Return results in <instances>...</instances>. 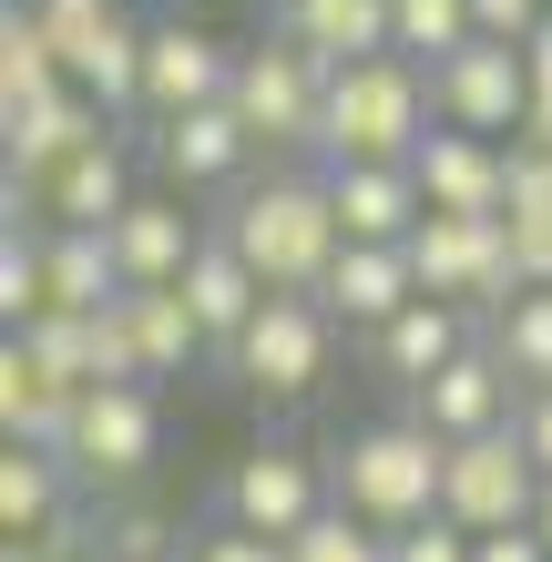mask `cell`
I'll return each mask as SVG.
<instances>
[{"label":"cell","instance_id":"1","mask_svg":"<svg viewBox=\"0 0 552 562\" xmlns=\"http://www.w3.org/2000/svg\"><path fill=\"white\" fill-rule=\"evenodd\" d=\"M440 134L430 103V61L409 52H369L328 72V113H317V164H409Z\"/></svg>","mask_w":552,"mask_h":562},{"label":"cell","instance_id":"2","mask_svg":"<svg viewBox=\"0 0 552 562\" xmlns=\"http://www.w3.org/2000/svg\"><path fill=\"white\" fill-rule=\"evenodd\" d=\"M225 236L246 246V267L267 286L317 296L328 267H338V246H348V225H338L328 175H267V184H246L236 205H225Z\"/></svg>","mask_w":552,"mask_h":562},{"label":"cell","instance_id":"3","mask_svg":"<svg viewBox=\"0 0 552 562\" xmlns=\"http://www.w3.org/2000/svg\"><path fill=\"white\" fill-rule=\"evenodd\" d=\"M440 481H450V440L430 419H379V429H348L338 460H328V491L379 532H409V521L440 512Z\"/></svg>","mask_w":552,"mask_h":562},{"label":"cell","instance_id":"4","mask_svg":"<svg viewBox=\"0 0 552 562\" xmlns=\"http://www.w3.org/2000/svg\"><path fill=\"white\" fill-rule=\"evenodd\" d=\"M236 123L256 134V154H317V113H328V61H317L307 42H286V31H267V42L236 52Z\"/></svg>","mask_w":552,"mask_h":562},{"label":"cell","instance_id":"5","mask_svg":"<svg viewBox=\"0 0 552 562\" xmlns=\"http://www.w3.org/2000/svg\"><path fill=\"white\" fill-rule=\"evenodd\" d=\"M328 358H338V317H328V296H267L256 307V327L236 348H225V369H236V389H256V400H307L317 379H328Z\"/></svg>","mask_w":552,"mask_h":562},{"label":"cell","instance_id":"6","mask_svg":"<svg viewBox=\"0 0 552 562\" xmlns=\"http://www.w3.org/2000/svg\"><path fill=\"white\" fill-rule=\"evenodd\" d=\"M103 134H113V113L92 103L82 82H52V92H31V103H0V205H11V225H21L31 184H42L52 164H72Z\"/></svg>","mask_w":552,"mask_h":562},{"label":"cell","instance_id":"7","mask_svg":"<svg viewBox=\"0 0 552 562\" xmlns=\"http://www.w3.org/2000/svg\"><path fill=\"white\" fill-rule=\"evenodd\" d=\"M154 440H165V419H154V379H92L72 429H61V460H72L82 491H123L144 481Z\"/></svg>","mask_w":552,"mask_h":562},{"label":"cell","instance_id":"8","mask_svg":"<svg viewBox=\"0 0 552 562\" xmlns=\"http://www.w3.org/2000/svg\"><path fill=\"white\" fill-rule=\"evenodd\" d=\"M542 460L522 450V429H481V440H450V481H440V512L461 532H522L542 512Z\"/></svg>","mask_w":552,"mask_h":562},{"label":"cell","instance_id":"9","mask_svg":"<svg viewBox=\"0 0 552 562\" xmlns=\"http://www.w3.org/2000/svg\"><path fill=\"white\" fill-rule=\"evenodd\" d=\"M409 267H419V296H450V307H471L481 327L522 296L511 286V256H502V215H419Z\"/></svg>","mask_w":552,"mask_h":562},{"label":"cell","instance_id":"10","mask_svg":"<svg viewBox=\"0 0 552 562\" xmlns=\"http://www.w3.org/2000/svg\"><path fill=\"white\" fill-rule=\"evenodd\" d=\"M430 103H440V123H461V134H522V113H532V61H522V42H461L450 61H430Z\"/></svg>","mask_w":552,"mask_h":562},{"label":"cell","instance_id":"11","mask_svg":"<svg viewBox=\"0 0 552 562\" xmlns=\"http://www.w3.org/2000/svg\"><path fill=\"white\" fill-rule=\"evenodd\" d=\"M328 502H338V491H328V471H317L307 450L267 440V450H246L236 471H225V491H215V521H246V532L286 542V532H307V521L328 512Z\"/></svg>","mask_w":552,"mask_h":562},{"label":"cell","instance_id":"12","mask_svg":"<svg viewBox=\"0 0 552 562\" xmlns=\"http://www.w3.org/2000/svg\"><path fill=\"white\" fill-rule=\"evenodd\" d=\"M511 409H522V379L502 369V348H492V338H471L440 379H419V389H409V419H430L440 440H481V429H511Z\"/></svg>","mask_w":552,"mask_h":562},{"label":"cell","instance_id":"13","mask_svg":"<svg viewBox=\"0 0 552 562\" xmlns=\"http://www.w3.org/2000/svg\"><path fill=\"white\" fill-rule=\"evenodd\" d=\"M236 92V52L215 42V31H194V21H154V42H144V103L134 113H194V103H225Z\"/></svg>","mask_w":552,"mask_h":562},{"label":"cell","instance_id":"14","mask_svg":"<svg viewBox=\"0 0 552 562\" xmlns=\"http://www.w3.org/2000/svg\"><path fill=\"white\" fill-rule=\"evenodd\" d=\"M409 175H419V194H430V215H502L511 144H502V134H461V123H440V134L409 154Z\"/></svg>","mask_w":552,"mask_h":562},{"label":"cell","instance_id":"15","mask_svg":"<svg viewBox=\"0 0 552 562\" xmlns=\"http://www.w3.org/2000/svg\"><path fill=\"white\" fill-rule=\"evenodd\" d=\"M174 286H184V307H194V327H205V348H215V358H225V348H236V338H246V327H256V307H267V296H277L267 277H256V267H246V246H236V236H225V225H215V236H205V246H194V267H184Z\"/></svg>","mask_w":552,"mask_h":562},{"label":"cell","instance_id":"16","mask_svg":"<svg viewBox=\"0 0 552 562\" xmlns=\"http://www.w3.org/2000/svg\"><path fill=\"white\" fill-rule=\"evenodd\" d=\"M154 164H165V184L194 194V184H236L256 164V134L236 123V103H194V113H165L154 123Z\"/></svg>","mask_w":552,"mask_h":562},{"label":"cell","instance_id":"17","mask_svg":"<svg viewBox=\"0 0 552 562\" xmlns=\"http://www.w3.org/2000/svg\"><path fill=\"white\" fill-rule=\"evenodd\" d=\"M338 194V225H348V246H409L419 236V215H430V194H419L409 164H317Z\"/></svg>","mask_w":552,"mask_h":562},{"label":"cell","instance_id":"18","mask_svg":"<svg viewBox=\"0 0 552 562\" xmlns=\"http://www.w3.org/2000/svg\"><path fill=\"white\" fill-rule=\"evenodd\" d=\"M471 338H481V317H471V307H450V296H409V307L369 338V358H379V379L409 400V389H419V379H440Z\"/></svg>","mask_w":552,"mask_h":562},{"label":"cell","instance_id":"19","mask_svg":"<svg viewBox=\"0 0 552 562\" xmlns=\"http://www.w3.org/2000/svg\"><path fill=\"white\" fill-rule=\"evenodd\" d=\"M134 194H144L134 184V154L103 134V144H82L72 164H52V175L31 184V215H42V225H113Z\"/></svg>","mask_w":552,"mask_h":562},{"label":"cell","instance_id":"20","mask_svg":"<svg viewBox=\"0 0 552 562\" xmlns=\"http://www.w3.org/2000/svg\"><path fill=\"white\" fill-rule=\"evenodd\" d=\"M328 317L338 327H359V338H379L388 317L419 296V267H409V246H338V267H328Z\"/></svg>","mask_w":552,"mask_h":562},{"label":"cell","instance_id":"21","mask_svg":"<svg viewBox=\"0 0 552 562\" xmlns=\"http://www.w3.org/2000/svg\"><path fill=\"white\" fill-rule=\"evenodd\" d=\"M113 327H123V348H134V379H184L194 358H205V327H194L184 286H123Z\"/></svg>","mask_w":552,"mask_h":562},{"label":"cell","instance_id":"22","mask_svg":"<svg viewBox=\"0 0 552 562\" xmlns=\"http://www.w3.org/2000/svg\"><path fill=\"white\" fill-rule=\"evenodd\" d=\"M103 236L123 256V286H174L194 267V246H205V236H194V215H184V194H134Z\"/></svg>","mask_w":552,"mask_h":562},{"label":"cell","instance_id":"23","mask_svg":"<svg viewBox=\"0 0 552 562\" xmlns=\"http://www.w3.org/2000/svg\"><path fill=\"white\" fill-rule=\"evenodd\" d=\"M72 409H82V389L52 369L42 348H0V429L11 440H31V450H61V429H72Z\"/></svg>","mask_w":552,"mask_h":562},{"label":"cell","instance_id":"24","mask_svg":"<svg viewBox=\"0 0 552 562\" xmlns=\"http://www.w3.org/2000/svg\"><path fill=\"white\" fill-rule=\"evenodd\" d=\"M42 277H52V307L92 317L123 296V256H113L103 225H42Z\"/></svg>","mask_w":552,"mask_h":562},{"label":"cell","instance_id":"25","mask_svg":"<svg viewBox=\"0 0 552 562\" xmlns=\"http://www.w3.org/2000/svg\"><path fill=\"white\" fill-rule=\"evenodd\" d=\"M72 460L61 450H31V440H11L0 450V542H21V532H52L61 512H72Z\"/></svg>","mask_w":552,"mask_h":562},{"label":"cell","instance_id":"26","mask_svg":"<svg viewBox=\"0 0 552 562\" xmlns=\"http://www.w3.org/2000/svg\"><path fill=\"white\" fill-rule=\"evenodd\" d=\"M277 31H286V42H307L338 72V61L388 52V0H277Z\"/></svg>","mask_w":552,"mask_h":562},{"label":"cell","instance_id":"27","mask_svg":"<svg viewBox=\"0 0 552 562\" xmlns=\"http://www.w3.org/2000/svg\"><path fill=\"white\" fill-rule=\"evenodd\" d=\"M52 82H72L52 21L31 11V0H11V11H0V103H31V92H52Z\"/></svg>","mask_w":552,"mask_h":562},{"label":"cell","instance_id":"28","mask_svg":"<svg viewBox=\"0 0 552 562\" xmlns=\"http://www.w3.org/2000/svg\"><path fill=\"white\" fill-rule=\"evenodd\" d=\"M481 338L502 348V369L522 379V389H552V286H532V296H511V307L481 327Z\"/></svg>","mask_w":552,"mask_h":562},{"label":"cell","instance_id":"29","mask_svg":"<svg viewBox=\"0 0 552 562\" xmlns=\"http://www.w3.org/2000/svg\"><path fill=\"white\" fill-rule=\"evenodd\" d=\"M461 42H481L471 0H388V52H409V61H450Z\"/></svg>","mask_w":552,"mask_h":562},{"label":"cell","instance_id":"30","mask_svg":"<svg viewBox=\"0 0 552 562\" xmlns=\"http://www.w3.org/2000/svg\"><path fill=\"white\" fill-rule=\"evenodd\" d=\"M286 562H388V532H379V521H359L348 502H328L307 532H286Z\"/></svg>","mask_w":552,"mask_h":562},{"label":"cell","instance_id":"31","mask_svg":"<svg viewBox=\"0 0 552 562\" xmlns=\"http://www.w3.org/2000/svg\"><path fill=\"white\" fill-rule=\"evenodd\" d=\"M52 307V277H42V236H21V225H0V317L31 327Z\"/></svg>","mask_w":552,"mask_h":562},{"label":"cell","instance_id":"32","mask_svg":"<svg viewBox=\"0 0 552 562\" xmlns=\"http://www.w3.org/2000/svg\"><path fill=\"white\" fill-rule=\"evenodd\" d=\"M502 256H511V286H552V225L542 215H502Z\"/></svg>","mask_w":552,"mask_h":562},{"label":"cell","instance_id":"33","mask_svg":"<svg viewBox=\"0 0 552 562\" xmlns=\"http://www.w3.org/2000/svg\"><path fill=\"white\" fill-rule=\"evenodd\" d=\"M471 542L481 532H461L450 512H430V521H409V532H388V562H471Z\"/></svg>","mask_w":552,"mask_h":562},{"label":"cell","instance_id":"34","mask_svg":"<svg viewBox=\"0 0 552 562\" xmlns=\"http://www.w3.org/2000/svg\"><path fill=\"white\" fill-rule=\"evenodd\" d=\"M154 552H174L165 512H113L103 521V562H154Z\"/></svg>","mask_w":552,"mask_h":562},{"label":"cell","instance_id":"35","mask_svg":"<svg viewBox=\"0 0 552 562\" xmlns=\"http://www.w3.org/2000/svg\"><path fill=\"white\" fill-rule=\"evenodd\" d=\"M184 552H194V562H286V542L246 532V521H205V532H194Z\"/></svg>","mask_w":552,"mask_h":562},{"label":"cell","instance_id":"36","mask_svg":"<svg viewBox=\"0 0 552 562\" xmlns=\"http://www.w3.org/2000/svg\"><path fill=\"white\" fill-rule=\"evenodd\" d=\"M82 542H92V532H82V512H61L52 532H21V542H0V562H82Z\"/></svg>","mask_w":552,"mask_h":562},{"label":"cell","instance_id":"37","mask_svg":"<svg viewBox=\"0 0 552 562\" xmlns=\"http://www.w3.org/2000/svg\"><path fill=\"white\" fill-rule=\"evenodd\" d=\"M542 11H552V0H471V21L492 31V42H532Z\"/></svg>","mask_w":552,"mask_h":562},{"label":"cell","instance_id":"38","mask_svg":"<svg viewBox=\"0 0 552 562\" xmlns=\"http://www.w3.org/2000/svg\"><path fill=\"white\" fill-rule=\"evenodd\" d=\"M511 429H522V450L552 471V389H522V409H511Z\"/></svg>","mask_w":552,"mask_h":562},{"label":"cell","instance_id":"39","mask_svg":"<svg viewBox=\"0 0 552 562\" xmlns=\"http://www.w3.org/2000/svg\"><path fill=\"white\" fill-rule=\"evenodd\" d=\"M471 562H552V542L522 521V532H481V542H471Z\"/></svg>","mask_w":552,"mask_h":562},{"label":"cell","instance_id":"40","mask_svg":"<svg viewBox=\"0 0 552 562\" xmlns=\"http://www.w3.org/2000/svg\"><path fill=\"white\" fill-rule=\"evenodd\" d=\"M92 338H103V379H134V348H123V327H113V307L92 317Z\"/></svg>","mask_w":552,"mask_h":562},{"label":"cell","instance_id":"41","mask_svg":"<svg viewBox=\"0 0 552 562\" xmlns=\"http://www.w3.org/2000/svg\"><path fill=\"white\" fill-rule=\"evenodd\" d=\"M522 61H532V92H552V11H542V31L522 42Z\"/></svg>","mask_w":552,"mask_h":562},{"label":"cell","instance_id":"42","mask_svg":"<svg viewBox=\"0 0 552 562\" xmlns=\"http://www.w3.org/2000/svg\"><path fill=\"white\" fill-rule=\"evenodd\" d=\"M522 144H542V154H552V92H532V113H522Z\"/></svg>","mask_w":552,"mask_h":562},{"label":"cell","instance_id":"43","mask_svg":"<svg viewBox=\"0 0 552 562\" xmlns=\"http://www.w3.org/2000/svg\"><path fill=\"white\" fill-rule=\"evenodd\" d=\"M532 532H542V542H552V481H542V512H532Z\"/></svg>","mask_w":552,"mask_h":562},{"label":"cell","instance_id":"44","mask_svg":"<svg viewBox=\"0 0 552 562\" xmlns=\"http://www.w3.org/2000/svg\"><path fill=\"white\" fill-rule=\"evenodd\" d=\"M154 562H194V552H184V542H174V552H154Z\"/></svg>","mask_w":552,"mask_h":562}]
</instances>
